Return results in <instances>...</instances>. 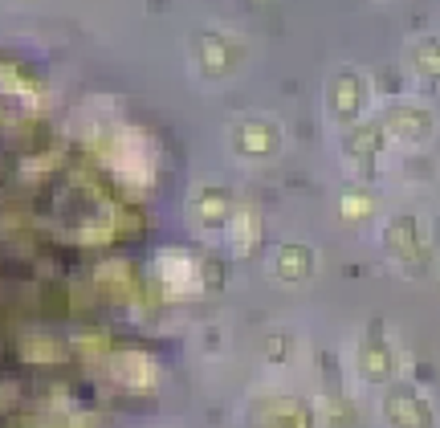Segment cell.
I'll return each mask as SVG.
<instances>
[{"instance_id": "6da1fadb", "label": "cell", "mask_w": 440, "mask_h": 428, "mask_svg": "<svg viewBox=\"0 0 440 428\" xmlns=\"http://www.w3.org/2000/svg\"><path fill=\"white\" fill-rule=\"evenodd\" d=\"M388 416H392L399 428H428V412H424L412 396H392V400H388Z\"/></svg>"}]
</instances>
